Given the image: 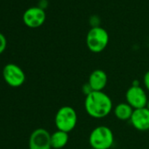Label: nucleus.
Masks as SVG:
<instances>
[{"label": "nucleus", "mask_w": 149, "mask_h": 149, "mask_svg": "<svg viewBox=\"0 0 149 149\" xmlns=\"http://www.w3.org/2000/svg\"><path fill=\"white\" fill-rule=\"evenodd\" d=\"M133 111L134 110L132 109V107L127 103H120L117 104L113 110L115 117L122 121L130 120Z\"/></svg>", "instance_id": "f8f14e48"}, {"label": "nucleus", "mask_w": 149, "mask_h": 149, "mask_svg": "<svg viewBox=\"0 0 149 149\" xmlns=\"http://www.w3.org/2000/svg\"><path fill=\"white\" fill-rule=\"evenodd\" d=\"M29 149H52L51 134L44 128L34 130L29 138Z\"/></svg>", "instance_id": "0eeeda50"}, {"label": "nucleus", "mask_w": 149, "mask_h": 149, "mask_svg": "<svg viewBox=\"0 0 149 149\" xmlns=\"http://www.w3.org/2000/svg\"><path fill=\"white\" fill-rule=\"evenodd\" d=\"M77 121L78 116L76 110L68 105L61 107L54 117V124L57 130L63 131L68 133L76 128Z\"/></svg>", "instance_id": "f03ea898"}, {"label": "nucleus", "mask_w": 149, "mask_h": 149, "mask_svg": "<svg viewBox=\"0 0 149 149\" xmlns=\"http://www.w3.org/2000/svg\"><path fill=\"white\" fill-rule=\"evenodd\" d=\"M68 133L57 130L51 134V146L53 149H62L68 142Z\"/></svg>", "instance_id": "9b49d317"}, {"label": "nucleus", "mask_w": 149, "mask_h": 149, "mask_svg": "<svg viewBox=\"0 0 149 149\" xmlns=\"http://www.w3.org/2000/svg\"><path fill=\"white\" fill-rule=\"evenodd\" d=\"M132 125L138 131L146 132L149 130V111L145 107L136 109L129 120Z\"/></svg>", "instance_id": "1a4fd4ad"}, {"label": "nucleus", "mask_w": 149, "mask_h": 149, "mask_svg": "<svg viewBox=\"0 0 149 149\" xmlns=\"http://www.w3.org/2000/svg\"><path fill=\"white\" fill-rule=\"evenodd\" d=\"M37 6L45 11V9L47 8V6H48V1L47 0H40Z\"/></svg>", "instance_id": "f3484780"}, {"label": "nucleus", "mask_w": 149, "mask_h": 149, "mask_svg": "<svg viewBox=\"0 0 149 149\" xmlns=\"http://www.w3.org/2000/svg\"><path fill=\"white\" fill-rule=\"evenodd\" d=\"M107 83V74L103 69L93 70L91 73L88 80V84L91 87L93 91H103V90L106 87Z\"/></svg>", "instance_id": "9d476101"}, {"label": "nucleus", "mask_w": 149, "mask_h": 149, "mask_svg": "<svg viewBox=\"0 0 149 149\" xmlns=\"http://www.w3.org/2000/svg\"><path fill=\"white\" fill-rule=\"evenodd\" d=\"M3 78L9 86L18 88L26 82V74L18 65L8 63L3 68Z\"/></svg>", "instance_id": "39448f33"}, {"label": "nucleus", "mask_w": 149, "mask_h": 149, "mask_svg": "<svg viewBox=\"0 0 149 149\" xmlns=\"http://www.w3.org/2000/svg\"><path fill=\"white\" fill-rule=\"evenodd\" d=\"M125 100L133 110L145 108L146 106L148 98L146 92L141 86L132 85L125 93Z\"/></svg>", "instance_id": "423d86ee"}, {"label": "nucleus", "mask_w": 149, "mask_h": 149, "mask_svg": "<svg viewBox=\"0 0 149 149\" xmlns=\"http://www.w3.org/2000/svg\"><path fill=\"white\" fill-rule=\"evenodd\" d=\"M90 149H95V148H92V147H91V148H90Z\"/></svg>", "instance_id": "6ab92c4d"}, {"label": "nucleus", "mask_w": 149, "mask_h": 149, "mask_svg": "<svg viewBox=\"0 0 149 149\" xmlns=\"http://www.w3.org/2000/svg\"><path fill=\"white\" fill-rule=\"evenodd\" d=\"M146 108L149 111V99H148V101H147V104H146Z\"/></svg>", "instance_id": "a211bd4d"}, {"label": "nucleus", "mask_w": 149, "mask_h": 149, "mask_svg": "<svg viewBox=\"0 0 149 149\" xmlns=\"http://www.w3.org/2000/svg\"><path fill=\"white\" fill-rule=\"evenodd\" d=\"M91 147L95 149H110L114 144V135L111 128L106 125L95 127L89 137Z\"/></svg>", "instance_id": "7ed1b4c3"}, {"label": "nucleus", "mask_w": 149, "mask_h": 149, "mask_svg": "<svg viewBox=\"0 0 149 149\" xmlns=\"http://www.w3.org/2000/svg\"><path fill=\"white\" fill-rule=\"evenodd\" d=\"M46 12L38 6H33L25 11L22 16L24 24L29 28L40 27L46 21Z\"/></svg>", "instance_id": "6e6552de"}, {"label": "nucleus", "mask_w": 149, "mask_h": 149, "mask_svg": "<svg viewBox=\"0 0 149 149\" xmlns=\"http://www.w3.org/2000/svg\"><path fill=\"white\" fill-rule=\"evenodd\" d=\"M92 91H92L91 87L89 85L88 83H87V84H84L83 85V87H82V92H83L84 95H85L86 97H87L88 95H90Z\"/></svg>", "instance_id": "2eb2a0df"}, {"label": "nucleus", "mask_w": 149, "mask_h": 149, "mask_svg": "<svg viewBox=\"0 0 149 149\" xmlns=\"http://www.w3.org/2000/svg\"><path fill=\"white\" fill-rule=\"evenodd\" d=\"M143 84L145 88L149 91V70L147 72H146V74H144L143 77Z\"/></svg>", "instance_id": "dca6fc26"}, {"label": "nucleus", "mask_w": 149, "mask_h": 149, "mask_svg": "<svg viewBox=\"0 0 149 149\" xmlns=\"http://www.w3.org/2000/svg\"><path fill=\"white\" fill-rule=\"evenodd\" d=\"M90 25L91 26V27H97L100 26V18L97 15H92L90 18Z\"/></svg>", "instance_id": "4468645a"}, {"label": "nucleus", "mask_w": 149, "mask_h": 149, "mask_svg": "<svg viewBox=\"0 0 149 149\" xmlns=\"http://www.w3.org/2000/svg\"><path fill=\"white\" fill-rule=\"evenodd\" d=\"M84 108L87 114L93 118H104L112 111L111 97L104 91H92L85 97Z\"/></svg>", "instance_id": "f257e3e1"}, {"label": "nucleus", "mask_w": 149, "mask_h": 149, "mask_svg": "<svg viewBox=\"0 0 149 149\" xmlns=\"http://www.w3.org/2000/svg\"><path fill=\"white\" fill-rule=\"evenodd\" d=\"M109 39V34L104 28L91 27L86 36V45L91 52L98 54L107 47Z\"/></svg>", "instance_id": "20e7f679"}, {"label": "nucleus", "mask_w": 149, "mask_h": 149, "mask_svg": "<svg viewBox=\"0 0 149 149\" xmlns=\"http://www.w3.org/2000/svg\"><path fill=\"white\" fill-rule=\"evenodd\" d=\"M6 47H7V40L2 33H0V54H2L6 51Z\"/></svg>", "instance_id": "ddd939ff"}]
</instances>
